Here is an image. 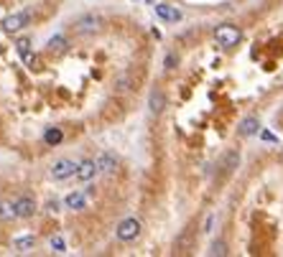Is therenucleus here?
Instances as JSON below:
<instances>
[{
	"label": "nucleus",
	"mask_w": 283,
	"mask_h": 257,
	"mask_svg": "<svg viewBox=\"0 0 283 257\" xmlns=\"http://www.w3.org/2000/svg\"><path fill=\"white\" fill-rule=\"evenodd\" d=\"M215 38H217V44H220V46L232 49V46H237V44H240L242 33H240V28H237V26H232V23H222V26H217V28H215Z\"/></svg>",
	"instance_id": "nucleus-1"
},
{
	"label": "nucleus",
	"mask_w": 283,
	"mask_h": 257,
	"mask_svg": "<svg viewBox=\"0 0 283 257\" xmlns=\"http://www.w3.org/2000/svg\"><path fill=\"white\" fill-rule=\"evenodd\" d=\"M77 168H79V163H74V160H69V158H59V160H54V165H51V179H54V181H64V179H69V176H77Z\"/></svg>",
	"instance_id": "nucleus-2"
},
{
	"label": "nucleus",
	"mask_w": 283,
	"mask_h": 257,
	"mask_svg": "<svg viewBox=\"0 0 283 257\" xmlns=\"http://www.w3.org/2000/svg\"><path fill=\"white\" fill-rule=\"evenodd\" d=\"M115 234H117V239H123V242H133V239L140 237V222L138 219H123L117 224Z\"/></svg>",
	"instance_id": "nucleus-3"
},
{
	"label": "nucleus",
	"mask_w": 283,
	"mask_h": 257,
	"mask_svg": "<svg viewBox=\"0 0 283 257\" xmlns=\"http://www.w3.org/2000/svg\"><path fill=\"white\" fill-rule=\"evenodd\" d=\"M28 21H31L28 13H13V16H8V18L3 21V31L16 33V31H21L23 26H28Z\"/></svg>",
	"instance_id": "nucleus-4"
},
{
	"label": "nucleus",
	"mask_w": 283,
	"mask_h": 257,
	"mask_svg": "<svg viewBox=\"0 0 283 257\" xmlns=\"http://www.w3.org/2000/svg\"><path fill=\"white\" fill-rule=\"evenodd\" d=\"M156 16H158L161 21H166V23L181 21V11H176L174 6H166V3H158V6H156Z\"/></svg>",
	"instance_id": "nucleus-5"
},
{
	"label": "nucleus",
	"mask_w": 283,
	"mask_h": 257,
	"mask_svg": "<svg viewBox=\"0 0 283 257\" xmlns=\"http://www.w3.org/2000/svg\"><path fill=\"white\" fill-rule=\"evenodd\" d=\"M13 206H16V217H18V219H26V217H31V214L36 211V204H33V199H28V196L16 199Z\"/></svg>",
	"instance_id": "nucleus-6"
},
{
	"label": "nucleus",
	"mask_w": 283,
	"mask_h": 257,
	"mask_svg": "<svg viewBox=\"0 0 283 257\" xmlns=\"http://www.w3.org/2000/svg\"><path fill=\"white\" fill-rule=\"evenodd\" d=\"M97 160H82L79 163V168H77V179L79 181H90V179H95V174H97Z\"/></svg>",
	"instance_id": "nucleus-7"
},
{
	"label": "nucleus",
	"mask_w": 283,
	"mask_h": 257,
	"mask_svg": "<svg viewBox=\"0 0 283 257\" xmlns=\"http://www.w3.org/2000/svg\"><path fill=\"white\" fill-rule=\"evenodd\" d=\"M97 23H100V21H97L95 16H85V18H79V21L74 23V31H77V33H95V31H97Z\"/></svg>",
	"instance_id": "nucleus-8"
},
{
	"label": "nucleus",
	"mask_w": 283,
	"mask_h": 257,
	"mask_svg": "<svg viewBox=\"0 0 283 257\" xmlns=\"http://www.w3.org/2000/svg\"><path fill=\"white\" fill-rule=\"evenodd\" d=\"M33 247H36V237H31V234L13 239V252H18V254H26V252H31Z\"/></svg>",
	"instance_id": "nucleus-9"
},
{
	"label": "nucleus",
	"mask_w": 283,
	"mask_h": 257,
	"mask_svg": "<svg viewBox=\"0 0 283 257\" xmlns=\"http://www.w3.org/2000/svg\"><path fill=\"white\" fill-rule=\"evenodd\" d=\"M97 168L102 170V174H112V170L117 168V158L112 153H102V155H97Z\"/></svg>",
	"instance_id": "nucleus-10"
},
{
	"label": "nucleus",
	"mask_w": 283,
	"mask_h": 257,
	"mask_svg": "<svg viewBox=\"0 0 283 257\" xmlns=\"http://www.w3.org/2000/svg\"><path fill=\"white\" fill-rule=\"evenodd\" d=\"M258 130H260V122L255 117H245V120L240 122V135H245V138L248 135H255Z\"/></svg>",
	"instance_id": "nucleus-11"
},
{
	"label": "nucleus",
	"mask_w": 283,
	"mask_h": 257,
	"mask_svg": "<svg viewBox=\"0 0 283 257\" xmlns=\"http://www.w3.org/2000/svg\"><path fill=\"white\" fill-rule=\"evenodd\" d=\"M16 49H18V54L23 56L26 64H33V61H36V59L31 56V41H28V38H18V41H16Z\"/></svg>",
	"instance_id": "nucleus-12"
},
{
	"label": "nucleus",
	"mask_w": 283,
	"mask_h": 257,
	"mask_svg": "<svg viewBox=\"0 0 283 257\" xmlns=\"http://www.w3.org/2000/svg\"><path fill=\"white\" fill-rule=\"evenodd\" d=\"M64 204H66V209H85V206H87V199H85V194L74 191V194H69V196L64 199Z\"/></svg>",
	"instance_id": "nucleus-13"
},
{
	"label": "nucleus",
	"mask_w": 283,
	"mask_h": 257,
	"mask_svg": "<svg viewBox=\"0 0 283 257\" xmlns=\"http://www.w3.org/2000/svg\"><path fill=\"white\" fill-rule=\"evenodd\" d=\"M148 105H151V112H153V115H158L161 110H164L166 100H164V95H161L158 90H153V92H151V100H148Z\"/></svg>",
	"instance_id": "nucleus-14"
},
{
	"label": "nucleus",
	"mask_w": 283,
	"mask_h": 257,
	"mask_svg": "<svg viewBox=\"0 0 283 257\" xmlns=\"http://www.w3.org/2000/svg\"><path fill=\"white\" fill-rule=\"evenodd\" d=\"M61 138H64V133L59 130V127H49V130L44 133L46 145H59V143H61Z\"/></svg>",
	"instance_id": "nucleus-15"
},
{
	"label": "nucleus",
	"mask_w": 283,
	"mask_h": 257,
	"mask_svg": "<svg viewBox=\"0 0 283 257\" xmlns=\"http://www.w3.org/2000/svg\"><path fill=\"white\" fill-rule=\"evenodd\" d=\"M11 219H16V206L0 201V222H11Z\"/></svg>",
	"instance_id": "nucleus-16"
},
{
	"label": "nucleus",
	"mask_w": 283,
	"mask_h": 257,
	"mask_svg": "<svg viewBox=\"0 0 283 257\" xmlns=\"http://www.w3.org/2000/svg\"><path fill=\"white\" fill-rule=\"evenodd\" d=\"M49 51H56V54L66 51V38H64V36H54V38H49Z\"/></svg>",
	"instance_id": "nucleus-17"
},
{
	"label": "nucleus",
	"mask_w": 283,
	"mask_h": 257,
	"mask_svg": "<svg viewBox=\"0 0 283 257\" xmlns=\"http://www.w3.org/2000/svg\"><path fill=\"white\" fill-rule=\"evenodd\" d=\"M51 249H54L56 254H64V252H66V242H64V237H61V234L51 237Z\"/></svg>",
	"instance_id": "nucleus-18"
},
{
	"label": "nucleus",
	"mask_w": 283,
	"mask_h": 257,
	"mask_svg": "<svg viewBox=\"0 0 283 257\" xmlns=\"http://www.w3.org/2000/svg\"><path fill=\"white\" fill-rule=\"evenodd\" d=\"M225 252H227V249H225V244H222V242H215V244H212V249H209V254H225Z\"/></svg>",
	"instance_id": "nucleus-19"
},
{
	"label": "nucleus",
	"mask_w": 283,
	"mask_h": 257,
	"mask_svg": "<svg viewBox=\"0 0 283 257\" xmlns=\"http://www.w3.org/2000/svg\"><path fill=\"white\" fill-rule=\"evenodd\" d=\"M174 64H176V59L174 56H166V69H174Z\"/></svg>",
	"instance_id": "nucleus-20"
}]
</instances>
